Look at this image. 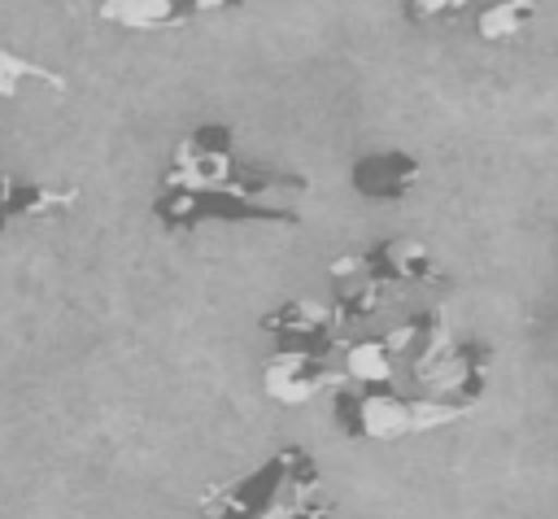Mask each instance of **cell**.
<instances>
[{
	"label": "cell",
	"mask_w": 558,
	"mask_h": 519,
	"mask_svg": "<svg viewBox=\"0 0 558 519\" xmlns=\"http://www.w3.org/2000/svg\"><path fill=\"white\" fill-rule=\"evenodd\" d=\"M235 135L222 122H205L187 131L170 157V174L161 183L166 196H205L218 192L235 174Z\"/></svg>",
	"instance_id": "6da1fadb"
},
{
	"label": "cell",
	"mask_w": 558,
	"mask_h": 519,
	"mask_svg": "<svg viewBox=\"0 0 558 519\" xmlns=\"http://www.w3.org/2000/svg\"><path fill=\"white\" fill-rule=\"evenodd\" d=\"M257 327L275 340V349L327 358L331 345H344V318L336 314L331 301H318V297H288L275 310H266L257 318Z\"/></svg>",
	"instance_id": "7a4b0ae2"
},
{
	"label": "cell",
	"mask_w": 558,
	"mask_h": 519,
	"mask_svg": "<svg viewBox=\"0 0 558 519\" xmlns=\"http://www.w3.org/2000/svg\"><path fill=\"white\" fill-rule=\"evenodd\" d=\"M336 419L340 432L357 440H397L410 436V397H401L392 384H353L336 388Z\"/></svg>",
	"instance_id": "3957f363"
},
{
	"label": "cell",
	"mask_w": 558,
	"mask_h": 519,
	"mask_svg": "<svg viewBox=\"0 0 558 519\" xmlns=\"http://www.w3.org/2000/svg\"><path fill=\"white\" fill-rule=\"evenodd\" d=\"M423 183V157L410 148L362 153L349 166V192L375 205H405Z\"/></svg>",
	"instance_id": "277c9868"
},
{
	"label": "cell",
	"mask_w": 558,
	"mask_h": 519,
	"mask_svg": "<svg viewBox=\"0 0 558 519\" xmlns=\"http://www.w3.org/2000/svg\"><path fill=\"white\" fill-rule=\"evenodd\" d=\"M344 375L323 358V353H296V349H275L262 362V393L275 406H305L327 388H340Z\"/></svg>",
	"instance_id": "5b68a950"
},
{
	"label": "cell",
	"mask_w": 558,
	"mask_h": 519,
	"mask_svg": "<svg viewBox=\"0 0 558 519\" xmlns=\"http://www.w3.org/2000/svg\"><path fill=\"white\" fill-rule=\"evenodd\" d=\"M371 279H379L392 297L405 288H440L445 283V266L436 262V253L427 249V240H410V236H392L379 240L362 253Z\"/></svg>",
	"instance_id": "8992f818"
},
{
	"label": "cell",
	"mask_w": 558,
	"mask_h": 519,
	"mask_svg": "<svg viewBox=\"0 0 558 519\" xmlns=\"http://www.w3.org/2000/svg\"><path fill=\"white\" fill-rule=\"evenodd\" d=\"M227 9H240V0H100L96 17L118 31H174Z\"/></svg>",
	"instance_id": "52a82bcc"
},
{
	"label": "cell",
	"mask_w": 558,
	"mask_h": 519,
	"mask_svg": "<svg viewBox=\"0 0 558 519\" xmlns=\"http://www.w3.org/2000/svg\"><path fill=\"white\" fill-rule=\"evenodd\" d=\"M493 345L484 340H458L449 345L427 371H418L423 379L436 384V397H449L458 406H475L488 393V375H493Z\"/></svg>",
	"instance_id": "ba28073f"
},
{
	"label": "cell",
	"mask_w": 558,
	"mask_h": 519,
	"mask_svg": "<svg viewBox=\"0 0 558 519\" xmlns=\"http://www.w3.org/2000/svg\"><path fill=\"white\" fill-rule=\"evenodd\" d=\"M327 279H331V305H336V314L344 318V327L375 318V314L392 301V292H388L379 279H371L362 253L331 257V262H327Z\"/></svg>",
	"instance_id": "9c48e42d"
},
{
	"label": "cell",
	"mask_w": 558,
	"mask_h": 519,
	"mask_svg": "<svg viewBox=\"0 0 558 519\" xmlns=\"http://www.w3.org/2000/svg\"><path fill=\"white\" fill-rule=\"evenodd\" d=\"M384 345L392 349L397 366H410L414 375L427 371L449 345H453V331H449V314L440 305L432 310H414L410 318H401L397 327L384 331Z\"/></svg>",
	"instance_id": "30bf717a"
},
{
	"label": "cell",
	"mask_w": 558,
	"mask_h": 519,
	"mask_svg": "<svg viewBox=\"0 0 558 519\" xmlns=\"http://www.w3.org/2000/svg\"><path fill=\"white\" fill-rule=\"evenodd\" d=\"M78 205V188H52L35 179H17L0 166V236L13 222H35V218H61Z\"/></svg>",
	"instance_id": "8fae6325"
},
{
	"label": "cell",
	"mask_w": 558,
	"mask_h": 519,
	"mask_svg": "<svg viewBox=\"0 0 558 519\" xmlns=\"http://www.w3.org/2000/svg\"><path fill=\"white\" fill-rule=\"evenodd\" d=\"M541 17V0H488L475 13V39L480 44H510Z\"/></svg>",
	"instance_id": "7c38bea8"
},
{
	"label": "cell",
	"mask_w": 558,
	"mask_h": 519,
	"mask_svg": "<svg viewBox=\"0 0 558 519\" xmlns=\"http://www.w3.org/2000/svg\"><path fill=\"white\" fill-rule=\"evenodd\" d=\"M26 87H39V92H52V96L70 92L65 74H57L52 65H39L35 57H22V52L0 44V100H17Z\"/></svg>",
	"instance_id": "4fadbf2b"
},
{
	"label": "cell",
	"mask_w": 558,
	"mask_h": 519,
	"mask_svg": "<svg viewBox=\"0 0 558 519\" xmlns=\"http://www.w3.org/2000/svg\"><path fill=\"white\" fill-rule=\"evenodd\" d=\"M349 384H388L397 375V358L384 345V336H362V340H344V371Z\"/></svg>",
	"instance_id": "5bb4252c"
},
{
	"label": "cell",
	"mask_w": 558,
	"mask_h": 519,
	"mask_svg": "<svg viewBox=\"0 0 558 519\" xmlns=\"http://www.w3.org/2000/svg\"><path fill=\"white\" fill-rule=\"evenodd\" d=\"M466 414H471V406H458L449 397H410V432H432V427L458 423Z\"/></svg>",
	"instance_id": "9a60e30c"
},
{
	"label": "cell",
	"mask_w": 558,
	"mask_h": 519,
	"mask_svg": "<svg viewBox=\"0 0 558 519\" xmlns=\"http://www.w3.org/2000/svg\"><path fill=\"white\" fill-rule=\"evenodd\" d=\"M475 0H405V22L423 26V22H440V17H458L462 9H471Z\"/></svg>",
	"instance_id": "2e32d148"
},
{
	"label": "cell",
	"mask_w": 558,
	"mask_h": 519,
	"mask_svg": "<svg viewBox=\"0 0 558 519\" xmlns=\"http://www.w3.org/2000/svg\"><path fill=\"white\" fill-rule=\"evenodd\" d=\"M279 519H310V502H296L292 510H283Z\"/></svg>",
	"instance_id": "e0dca14e"
}]
</instances>
